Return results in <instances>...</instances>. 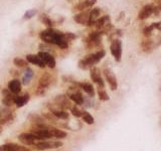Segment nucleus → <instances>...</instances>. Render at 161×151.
Masks as SVG:
<instances>
[{"instance_id": "f257e3e1", "label": "nucleus", "mask_w": 161, "mask_h": 151, "mask_svg": "<svg viewBox=\"0 0 161 151\" xmlns=\"http://www.w3.org/2000/svg\"><path fill=\"white\" fill-rule=\"evenodd\" d=\"M64 144L60 141H45L42 140L35 143V148L39 150H47V149H55L61 147Z\"/></svg>"}, {"instance_id": "f03ea898", "label": "nucleus", "mask_w": 161, "mask_h": 151, "mask_svg": "<svg viewBox=\"0 0 161 151\" xmlns=\"http://www.w3.org/2000/svg\"><path fill=\"white\" fill-rule=\"evenodd\" d=\"M97 62H99L97 60L96 56H95V53H93V55H89L87 57H85L83 60H80L79 62V67L83 70H87L89 67H92L95 64H97Z\"/></svg>"}, {"instance_id": "7ed1b4c3", "label": "nucleus", "mask_w": 161, "mask_h": 151, "mask_svg": "<svg viewBox=\"0 0 161 151\" xmlns=\"http://www.w3.org/2000/svg\"><path fill=\"white\" fill-rule=\"evenodd\" d=\"M111 52L115 57L116 62L121 61L122 57V42L119 40H114L111 45Z\"/></svg>"}, {"instance_id": "20e7f679", "label": "nucleus", "mask_w": 161, "mask_h": 151, "mask_svg": "<svg viewBox=\"0 0 161 151\" xmlns=\"http://www.w3.org/2000/svg\"><path fill=\"white\" fill-rule=\"evenodd\" d=\"M18 140L24 145H35V140H37V136L32 132L30 133H22L18 136Z\"/></svg>"}, {"instance_id": "39448f33", "label": "nucleus", "mask_w": 161, "mask_h": 151, "mask_svg": "<svg viewBox=\"0 0 161 151\" xmlns=\"http://www.w3.org/2000/svg\"><path fill=\"white\" fill-rule=\"evenodd\" d=\"M91 78L94 83H96L99 88H104V82L101 78V72L96 67H91Z\"/></svg>"}, {"instance_id": "423d86ee", "label": "nucleus", "mask_w": 161, "mask_h": 151, "mask_svg": "<svg viewBox=\"0 0 161 151\" xmlns=\"http://www.w3.org/2000/svg\"><path fill=\"white\" fill-rule=\"evenodd\" d=\"M0 151H30L24 146L18 145L15 143H6L0 146Z\"/></svg>"}, {"instance_id": "0eeeda50", "label": "nucleus", "mask_w": 161, "mask_h": 151, "mask_svg": "<svg viewBox=\"0 0 161 151\" xmlns=\"http://www.w3.org/2000/svg\"><path fill=\"white\" fill-rule=\"evenodd\" d=\"M55 31L56 30H54V29H51V28H49V29H46V30L41 31L40 32V38L46 43H53L54 45Z\"/></svg>"}, {"instance_id": "6e6552de", "label": "nucleus", "mask_w": 161, "mask_h": 151, "mask_svg": "<svg viewBox=\"0 0 161 151\" xmlns=\"http://www.w3.org/2000/svg\"><path fill=\"white\" fill-rule=\"evenodd\" d=\"M104 75H105L106 80L108 81L109 85H110V87H111V89L113 91H115L118 87V84H117V79H116L115 75L113 74V72L110 71L109 69H106V70H104Z\"/></svg>"}, {"instance_id": "1a4fd4ad", "label": "nucleus", "mask_w": 161, "mask_h": 151, "mask_svg": "<svg viewBox=\"0 0 161 151\" xmlns=\"http://www.w3.org/2000/svg\"><path fill=\"white\" fill-rule=\"evenodd\" d=\"M39 56L41 57V60L44 62V64L47 65V67H49L50 69H54L55 67V60L50 53L45 52V51H40L39 52Z\"/></svg>"}, {"instance_id": "9d476101", "label": "nucleus", "mask_w": 161, "mask_h": 151, "mask_svg": "<svg viewBox=\"0 0 161 151\" xmlns=\"http://www.w3.org/2000/svg\"><path fill=\"white\" fill-rule=\"evenodd\" d=\"M12 119H13V112L6 108L0 110V123L1 124H5L8 121H11Z\"/></svg>"}, {"instance_id": "9b49d317", "label": "nucleus", "mask_w": 161, "mask_h": 151, "mask_svg": "<svg viewBox=\"0 0 161 151\" xmlns=\"http://www.w3.org/2000/svg\"><path fill=\"white\" fill-rule=\"evenodd\" d=\"M153 11H154V6L152 5V4H148V5H145L140 10V12L138 14V18L141 19V20L148 18L151 15V14H152Z\"/></svg>"}, {"instance_id": "f8f14e48", "label": "nucleus", "mask_w": 161, "mask_h": 151, "mask_svg": "<svg viewBox=\"0 0 161 151\" xmlns=\"http://www.w3.org/2000/svg\"><path fill=\"white\" fill-rule=\"evenodd\" d=\"M2 94H3V96H4V98H3V100H2V103L5 105L6 107H10V106H12L13 104H15L14 103V98H15V97H14L12 94H11V92L9 91L8 89H5V90H3L2 91Z\"/></svg>"}, {"instance_id": "ddd939ff", "label": "nucleus", "mask_w": 161, "mask_h": 151, "mask_svg": "<svg viewBox=\"0 0 161 151\" xmlns=\"http://www.w3.org/2000/svg\"><path fill=\"white\" fill-rule=\"evenodd\" d=\"M89 17H90V11H82L79 14H75L74 16V19L75 22L83 24V25H86V24H88Z\"/></svg>"}, {"instance_id": "4468645a", "label": "nucleus", "mask_w": 161, "mask_h": 151, "mask_svg": "<svg viewBox=\"0 0 161 151\" xmlns=\"http://www.w3.org/2000/svg\"><path fill=\"white\" fill-rule=\"evenodd\" d=\"M26 61L28 62H30L32 65H36L39 67H44L45 64L44 62L41 60V57L39 55H28L26 56Z\"/></svg>"}, {"instance_id": "2eb2a0df", "label": "nucleus", "mask_w": 161, "mask_h": 151, "mask_svg": "<svg viewBox=\"0 0 161 151\" xmlns=\"http://www.w3.org/2000/svg\"><path fill=\"white\" fill-rule=\"evenodd\" d=\"M56 105H58L60 108L61 109H69V108H72L70 107V101L68 100V98L65 96H58L55 99Z\"/></svg>"}, {"instance_id": "dca6fc26", "label": "nucleus", "mask_w": 161, "mask_h": 151, "mask_svg": "<svg viewBox=\"0 0 161 151\" xmlns=\"http://www.w3.org/2000/svg\"><path fill=\"white\" fill-rule=\"evenodd\" d=\"M8 90L10 91L12 94L20 93V91H21V83L18 80H16V79L10 81V82L8 83Z\"/></svg>"}, {"instance_id": "f3484780", "label": "nucleus", "mask_w": 161, "mask_h": 151, "mask_svg": "<svg viewBox=\"0 0 161 151\" xmlns=\"http://www.w3.org/2000/svg\"><path fill=\"white\" fill-rule=\"evenodd\" d=\"M100 9L99 8H94L93 10L90 11V17H89V21L87 25L89 26H92L95 24V22L97 21V19L100 16Z\"/></svg>"}, {"instance_id": "a211bd4d", "label": "nucleus", "mask_w": 161, "mask_h": 151, "mask_svg": "<svg viewBox=\"0 0 161 151\" xmlns=\"http://www.w3.org/2000/svg\"><path fill=\"white\" fill-rule=\"evenodd\" d=\"M28 101H29V95L28 94H25L23 96H16L15 98H14V103H15V105L18 108L23 107Z\"/></svg>"}, {"instance_id": "6ab92c4d", "label": "nucleus", "mask_w": 161, "mask_h": 151, "mask_svg": "<svg viewBox=\"0 0 161 151\" xmlns=\"http://www.w3.org/2000/svg\"><path fill=\"white\" fill-rule=\"evenodd\" d=\"M49 84H50V76L49 74H44V76H41V78L39 79V87L46 90V88L49 86Z\"/></svg>"}, {"instance_id": "aec40b11", "label": "nucleus", "mask_w": 161, "mask_h": 151, "mask_svg": "<svg viewBox=\"0 0 161 151\" xmlns=\"http://www.w3.org/2000/svg\"><path fill=\"white\" fill-rule=\"evenodd\" d=\"M51 134H53V137L56 138V139H64L67 137V133L63 130L56 129V128H53L51 127Z\"/></svg>"}, {"instance_id": "412c9836", "label": "nucleus", "mask_w": 161, "mask_h": 151, "mask_svg": "<svg viewBox=\"0 0 161 151\" xmlns=\"http://www.w3.org/2000/svg\"><path fill=\"white\" fill-rule=\"evenodd\" d=\"M110 22V17L108 15H105V16H102L101 18H98L97 21L95 22V25H96L98 28H102L106 25V24H109Z\"/></svg>"}, {"instance_id": "4be33fe9", "label": "nucleus", "mask_w": 161, "mask_h": 151, "mask_svg": "<svg viewBox=\"0 0 161 151\" xmlns=\"http://www.w3.org/2000/svg\"><path fill=\"white\" fill-rule=\"evenodd\" d=\"M80 86L82 87V89L85 92H86V93L89 96L94 97V95H95V90H94V87L91 84H89V83H82V84H80Z\"/></svg>"}, {"instance_id": "5701e85b", "label": "nucleus", "mask_w": 161, "mask_h": 151, "mask_svg": "<svg viewBox=\"0 0 161 151\" xmlns=\"http://www.w3.org/2000/svg\"><path fill=\"white\" fill-rule=\"evenodd\" d=\"M28 119H29V121H31V122L34 123V124H45L44 119L42 118L41 116L36 115V114H30L29 116H28Z\"/></svg>"}, {"instance_id": "b1692460", "label": "nucleus", "mask_w": 161, "mask_h": 151, "mask_svg": "<svg viewBox=\"0 0 161 151\" xmlns=\"http://www.w3.org/2000/svg\"><path fill=\"white\" fill-rule=\"evenodd\" d=\"M70 99L74 101L75 104H78V105H82L84 103V98H83V96L80 93H79V92H77V93H74L70 96Z\"/></svg>"}, {"instance_id": "393cba45", "label": "nucleus", "mask_w": 161, "mask_h": 151, "mask_svg": "<svg viewBox=\"0 0 161 151\" xmlns=\"http://www.w3.org/2000/svg\"><path fill=\"white\" fill-rule=\"evenodd\" d=\"M51 113H53L56 118H60V119H68L69 118V114L67 113L65 111H63V110H53L51 111Z\"/></svg>"}, {"instance_id": "a878e982", "label": "nucleus", "mask_w": 161, "mask_h": 151, "mask_svg": "<svg viewBox=\"0 0 161 151\" xmlns=\"http://www.w3.org/2000/svg\"><path fill=\"white\" fill-rule=\"evenodd\" d=\"M160 24H161V23H153V24H151L150 26L144 28V31H143V32H144V35L149 36L154 28H158V27H160Z\"/></svg>"}, {"instance_id": "bb28decb", "label": "nucleus", "mask_w": 161, "mask_h": 151, "mask_svg": "<svg viewBox=\"0 0 161 151\" xmlns=\"http://www.w3.org/2000/svg\"><path fill=\"white\" fill-rule=\"evenodd\" d=\"M82 117H83V120L87 124H89V125L94 124V118H93V116L90 114V113H88V112H83Z\"/></svg>"}, {"instance_id": "cd10ccee", "label": "nucleus", "mask_w": 161, "mask_h": 151, "mask_svg": "<svg viewBox=\"0 0 161 151\" xmlns=\"http://www.w3.org/2000/svg\"><path fill=\"white\" fill-rule=\"evenodd\" d=\"M13 64L18 67H23L27 66V61L23 60V58H20V57H15L13 60Z\"/></svg>"}, {"instance_id": "c85d7f7f", "label": "nucleus", "mask_w": 161, "mask_h": 151, "mask_svg": "<svg viewBox=\"0 0 161 151\" xmlns=\"http://www.w3.org/2000/svg\"><path fill=\"white\" fill-rule=\"evenodd\" d=\"M98 95H99V98L102 101H108L109 100V96L106 93V91L104 90V88H100L98 90Z\"/></svg>"}, {"instance_id": "c756f323", "label": "nucleus", "mask_w": 161, "mask_h": 151, "mask_svg": "<svg viewBox=\"0 0 161 151\" xmlns=\"http://www.w3.org/2000/svg\"><path fill=\"white\" fill-rule=\"evenodd\" d=\"M32 71L30 70V69H27V72L25 73V76H24V78H23V84L24 85H27L28 83H29V81H30V79L32 78Z\"/></svg>"}, {"instance_id": "7c9ffc66", "label": "nucleus", "mask_w": 161, "mask_h": 151, "mask_svg": "<svg viewBox=\"0 0 161 151\" xmlns=\"http://www.w3.org/2000/svg\"><path fill=\"white\" fill-rule=\"evenodd\" d=\"M70 110H72V113H73V115L75 116V117H82V115H83V112L80 111L78 107H72V108H70Z\"/></svg>"}, {"instance_id": "2f4dec72", "label": "nucleus", "mask_w": 161, "mask_h": 151, "mask_svg": "<svg viewBox=\"0 0 161 151\" xmlns=\"http://www.w3.org/2000/svg\"><path fill=\"white\" fill-rule=\"evenodd\" d=\"M35 14H36V10H35V9H31V10L26 11V13L24 14V18L29 19V18H31L32 16H34Z\"/></svg>"}, {"instance_id": "473e14b6", "label": "nucleus", "mask_w": 161, "mask_h": 151, "mask_svg": "<svg viewBox=\"0 0 161 151\" xmlns=\"http://www.w3.org/2000/svg\"><path fill=\"white\" fill-rule=\"evenodd\" d=\"M86 8H87V6H86V3H85V1L79 3V4H77V5L75 6V10H80V11H83V10H85Z\"/></svg>"}, {"instance_id": "72a5a7b5", "label": "nucleus", "mask_w": 161, "mask_h": 151, "mask_svg": "<svg viewBox=\"0 0 161 151\" xmlns=\"http://www.w3.org/2000/svg\"><path fill=\"white\" fill-rule=\"evenodd\" d=\"M41 20H42V22H44L45 25H47V26H51L53 25V22H51V20L50 19L47 17V16H45V15H44L42 16V18H41Z\"/></svg>"}, {"instance_id": "f704fd0d", "label": "nucleus", "mask_w": 161, "mask_h": 151, "mask_svg": "<svg viewBox=\"0 0 161 151\" xmlns=\"http://www.w3.org/2000/svg\"><path fill=\"white\" fill-rule=\"evenodd\" d=\"M96 2H97V0H86V1H85L87 8H88V7H92Z\"/></svg>"}, {"instance_id": "c9c22d12", "label": "nucleus", "mask_w": 161, "mask_h": 151, "mask_svg": "<svg viewBox=\"0 0 161 151\" xmlns=\"http://www.w3.org/2000/svg\"><path fill=\"white\" fill-rule=\"evenodd\" d=\"M65 37L67 38V40H74V38H75V35H73V33L67 32V33H65Z\"/></svg>"}]
</instances>
